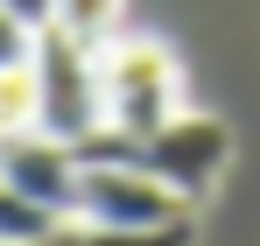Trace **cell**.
I'll use <instances>...</instances> for the list:
<instances>
[{"instance_id":"cell-1","label":"cell","mask_w":260,"mask_h":246,"mask_svg":"<svg viewBox=\"0 0 260 246\" xmlns=\"http://www.w3.org/2000/svg\"><path fill=\"white\" fill-rule=\"evenodd\" d=\"M78 155H85V162H141L162 190H176L183 204H204L218 183H225V169H232V127L211 120V113H176V120L162 127V134H148V141L91 134Z\"/></svg>"},{"instance_id":"cell-2","label":"cell","mask_w":260,"mask_h":246,"mask_svg":"<svg viewBox=\"0 0 260 246\" xmlns=\"http://www.w3.org/2000/svg\"><path fill=\"white\" fill-rule=\"evenodd\" d=\"M99 99H106V134L148 141L183 113V71L169 42L155 36H113L99 49Z\"/></svg>"},{"instance_id":"cell-3","label":"cell","mask_w":260,"mask_h":246,"mask_svg":"<svg viewBox=\"0 0 260 246\" xmlns=\"http://www.w3.org/2000/svg\"><path fill=\"white\" fill-rule=\"evenodd\" d=\"M36 99H43V134L85 148L91 134H106V99H99V49L43 28L36 42Z\"/></svg>"},{"instance_id":"cell-4","label":"cell","mask_w":260,"mask_h":246,"mask_svg":"<svg viewBox=\"0 0 260 246\" xmlns=\"http://www.w3.org/2000/svg\"><path fill=\"white\" fill-rule=\"evenodd\" d=\"M190 204L162 190L141 162H85V183H78V225H113V232H162V225H183Z\"/></svg>"},{"instance_id":"cell-5","label":"cell","mask_w":260,"mask_h":246,"mask_svg":"<svg viewBox=\"0 0 260 246\" xmlns=\"http://www.w3.org/2000/svg\"><path fill=\"white\" fill-rule=\"evenodd\" d=\"M0 183H14L21 197L49 218H78V183H85V155L71 148V141H56V134H14V141H0Z\"/></svg>"},{"instance_id":"cell-6","label":"cell","mask_w":260,"mask_h":246,"mask_svg":"<svg viewBox=\"0 0 260 246\" xmlns=\"http://www.w3.org/2000/svg\"><path fill=\"white\" fill-rule=\"evenodd\" d=\"M120 14H127V0H56L49 28L71 36V42H85V49H106V42L120 36Z\"/></svg>"},{"instance_id":"cell-7","label":"cell","mask_w":260,"mask_h":246,"mask_svg":"<svg viewBox=\"0 0 260 246\" xmlns=\"http://www.w3.org/2000/svg\"><path fill=\"white\" fill-rule=\"evenodd\" d=\"M49 246H197V218H183V225H162V232H113V225H63Z\"/></svg>"},{"instance_id":"cell-8","label":"cell","mask_w":260,"mask_h":246,"mask_svg":"<svg viewBox=\"0 0 260 246\" xmlns=\"http://www.w3.org/2000/svg\"><path fill=\"white\" fill-rule=\"evenodd\" d=\"M56 232H63V218L36 211L14 183H0V239H7V246H49Z\"/></svg>"},{"instance_id":"cell-9","label":"cell","mask_w":260,"mask_h":246,"mask_svg":"<svg viewBox=\"0 0 260 246\" xmlns=\"http://www.w3.org/2000/svg\"><path fill=\"white\" fill-rule=\"evenodd\" d=\"M43 127V99H36V64L28 71H0V141L36 134Z\"/></svg>"},{"instance_id":"cell-10","label":"cell","mask_w":260,"mask_h":246,"mask_svg":"<svg viewBox=\"0 0 260 246\" xmlns=\"http://www.w3.org/2000/svg\"><path fill=\"white\" fill-rule=\"evenodd\" d=\"M36 42H43V28H28L21 14L0 7V71H28L36 64Z\"/></svg>"},{"instance_id":"cell-11","label":"cell","mask_w":260,"mask_h":246,"mask_svg":"<svg viewBox=\"0 0 260 246\" xmlns=\"http://www.w3.org/2000/svg\"><path fill=\"white\" fill-rule=\"evenodd\" d=\"M7 14H21L28 28H49V14H56V0H0Z\"/></svg>"},{"instance_id":"cell-12","label":"cell","mask_w":260,"mask_h":246,"mask_svg":"<svg viewBox=\"0 0 260 246\" xmlns=\"http://www.w3.org/2000/svg\"><path fill=\"white\" fill-rule=\"evenodd\" d=\"M0 246H7V239H0Z\"/></svg>"}]
</instances>
